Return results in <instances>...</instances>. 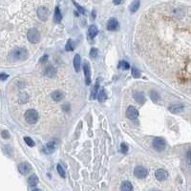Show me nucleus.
<instances>
[{"label":"nucleus","instance_id":"nucleus-5","mask_svg":"<svg viewBox=\"0 0 191 191\" xmlns=\"http://www.w3.org/2000/svg\"><path fill=\"white\" fill-rule=\"evenodd\" d=\"M134 175L139 179H144L148 175V170L144 166L139 165V166H136L134 169Z\"/></svg>","mask_w":191,"mask_h":191},{"label":"nucleus","instance_id":"nucleus-14","mask_svg":"<svg viewBox=\"0 0 191 191\" xmlns=\"http://www.w3.org/2000/svg\"><path fill=\"white\" fill-rule=\"evenodd\" d=\"M51 97H52V99L54 100V101H60L64 99V94L61 92V91H54L52 93V95H51Z\"/></svg>","mask_w":191,"mask_h":191},{"label":"nucleus","instance_id":"nucleus-41","mask_svg":"<svg viewBox=\"0 0 191 191\" xmlns=\"http://www.w3.org/2000/svg\"><path fill=\"white\" fill-rule=\"evenodd\" d=\"M92 18L93 19L96 18V11L95 10H93V12H92Z\"/></svg>","mask_w":191,"mask_h":191},{"label":"nucleus","instance_id":"nucleus-13","mask_svg":"<svg viewBox=\"0 0 191 191\" xmlns=\"http://www.w3.org/2000/svg\"><path fill=\"white\" fill-rule=\"evenodd\" d=\"M168 109H169V111H170L171 113H173V114H179V113L184 111V105L180 104V103L173 104L171 106H169Z\"/></svg>","mask_w":191,"mask_h":191},{"label":"nucleus","instance_id":"nucleus-6","mask_svg":"<svg viewBox=\"0 0 191 191\" xmlns=\"http://www.w3.org/2000/svg\"><path fill=\"white\" fill-rule=\"evenodd\" d=\"M83 71H84V76H85V83L87 85H90L91 83V69H90V64L88 61H85L83 63Z\"/></svg>","mask_w":191,"mask_h":191},{"label":"nucleus","instance_id":"nucleus-8","mask_svg":"<svg viewBox=\"0 0 191 191\" xmlns=\"http://www.w3.org/2000/svg\"><path fill=\"white\" fill-rule=\"evenodd\" d=\"M126 117L129 120H136L139 117V111L136 109L134 106H129L126 110Z\"/></svg>","mask_w":191,"mask_h":191},{"label":"nucleus","instance_id":"nucleus-29","mask_svg":"<svg viewBox=\"0 0 191 191\" xmlns=\"http://www.w3.org/2000/svg\"><path fill=\"white\" fill-rule=\"evenodd\" d=\"M132 76L134 78H139V76H141V72H139L137 68L133 67L132 68Z\"/></svg>","mask_w":191,"mask_h":191},{"label":"nucleus","instance_id":"nucleus-32","mask_svg":"<svg viewBox=\"0 0 191 191\" xmlns=\"http://www.w3.org/2000/svg\"><path fill=\"white\" fill-rule=\"evenodd\" d=\"M120 67L121 68V69H123V70H128L130 68V65H129V63L127 61H121L120 63Z\"/></svg>","mask_w":191,"mask_h":191},{"label":"nucleus","instance_id":"nucleus-19","mask_svg":"<svg viewBox=\"0 0 191 191\" xmlns=\"http://www.w3.org/2000/svg\"><path fill=\"white\" fill-rule=\"evenodd\" d=\"M139 5H141V1L139 0H134V1L131 3V5L129 6V10L131 12H136L139 8Z\"/></svg>","mask_w":191,"mask_h":191},{"label":"nucleus","instance_id":"nucleus-26","mask_svg":"<svg viewBox=\"0 0 191 191\" xmlns=\"http://www.w3.org/2000/svg\"><path fill=\"white\" fill-rule=\"evenodd\" d=\"M65 50L67 52H71V51L74 50V45H73V40L72 39H69L67 41V43L65 45Z\"/></svg>","mask_w":191,"mask_h":191},{"label":"nucleus","instance_id":"nucleus-22","mask_svg":"<svg viewBox=\"0 0 191 191\" xmlns=\"http://www.w3.org/2000/svg\"><path fill=\"white\" fill-rule=\"evenodd\" d=\"M62 19V15H61V12L59 10L58 7H56V9H54V22L57 23H59Z\"/></svg>","mask_w":191,"mask_h":191},{"label":"nucleus","instance_id":"nucleus-17","mask_svg":"<svg viewBox=\"0 0 191 191\" xmlns=\"http://www.w3.org/2000/svg\"><path fill=\"white\" fill-rule=\"evenodd\" d=\"M121 191H133V186L131 184V182L128 181L122 182L121 185Z\"/></svg>","mask_w":191,"mask_h":191},{"label":"nucleus","instance_id":"nucleus-16","mask_svg":"<svg viewBox=\"0 0 191 191\" xmlns=\"http://www.w3.org/2000/svg\"><path fill=\"white\" fill-rule=\"evenodd\" d=\"M97 33H99V29L96 26V25H91L90 27H89V30H88V33H89V36L90 38H94L97 36Z\"/></svg>","mask_w":191,"mask_h":191},{"label":"nucleus","instance_id":"nucleus-10","mask_svg":"<svg viewBox=\"0 0 191 191\" xmlns=\"http://www.w3.org/2000/svg\"><path fill=\"white\" fill-rule=\"evenodd\" d=\"M31 170H32V166L29 163H21L18 165V171L22 175H27Z\"/></svg>","mask_w":191,"mask_h":191},{"label":"nucleus","instance_id":"nucleus-4","mask_svg":"<svg viewBox=\"0 0 191 191\" xmlns=\"http://www.w3.org/2000/svg\"><path fill=\"white\" fill-rule=\"evenodd\" d=\"M152 145L157 151H163L164 150L165 146H166V142H165L163 138H155L153 139Z\"/></svg>","mask_w":191,"mask_h":191},{"label":"nucleus","instance_id":"nucleus-40","mask_svg":"<svg viewBox=\"0 0 191 191\" xmlns=\"http://www.w3.org/2000/svg\"><path fill=\"white\" fill-rule=\"evenodd\" d=\"M113 2H114L115 5H120V4L122 2V0H114Z\"/></svg>","mask_w":191,"mask_h":191},{"label":"nucleus","instance_id":"nucleus-11","mask_svg":"<svg viewBox=\"0 0 191 191\" xmlns=\"http://www.w3.org/2000/svg\"><path fill=\"white\" fill-rule=\"evenodd\" d=\"M56 149V142L54 141L49 142L48 143H46L43 147V152L45 154H52V153Z\"/></svg>","mask_w":191,"mask_h":191},{"label":"nucleus","instance_id":"nucleus-20","mask_svg":"<svg viewBox=\"0 0 191 191\" xmlns=\"http://www.w3.org/2000/svg\"><path fill=\"white\" fill-rule=\"evenodd\" d=\"M134 99H135L136 102H138V103H143L145 97H144V95L142 94V93L137 92L134 94Z\"/></svg>","mask_w":191,"mask_h":191},{"label":"nucleus","instance_id":"nucleus-36","mask_svg":"<svg viewBox=\"0 0 191 191\" xmlns=\"http://www.w3.org/2000/svg\"><path fill=\"white\" fill-rule=\"evenodd\" d=\"M8 78H9V75L4 74V73L0 74V79H1V80H5V79H7Z\"/></svg>","mask_w":191,"mask_h":191},{"label":"nucleus","instance_id":"nucleus-33","mask_svg":"<svg viewBox=\"0 0 191 191\" xmlns=\"http://www.w3.org/2000/svg\"><path fill=\"white\" fill-rule=\"evenodd\" d=\"M97 54H99V51H97V48H92L91 51H90V56L93 58H96L97 57Z\"/></svg>","mask_w":191,"mask_h":191},{"label":"nucleus","instance_id":"nucleus-9","mask_svg":"<svg viewBox=\"0 0 191 191\" xmlns=\"http://www.w3.org/2000/svg\"><path fill=\"white\" fill-rule=\"evenodd\" d=\"M155 177L158 181H165L168 178V172L164 169L160 168L155 172Z\"/></svg>","mask_w":191,"mask_h":191},{"label":"nucleus","instance_id":"nucleus-31","mask_svg":"<svg viewBox=\"0 0 191 191\" xmlns=\"http://www.w3.org/2000/svg\"><path fill=\"white\" fill-rule=\"evenodd\" d=\"M72 1H73L74 5H75V6L76 7V9H78V11L79 12H81V14H82V15H85V12H85V10H84V9H83V8H82L81 6H80V5H78V3H76V1H75V0H72Z\"/></svg>","mask_w":191,"mask_h":191},{"label":"nucleus","instance_id":"nucleus-3","mask_svg":"<svg viewBox=\"0 0 191 191\" xmlns=\"http://www.w3.org/2000/svg\"><path fill=\"white\" fill-rule=\"evenodd\" d=\"M27 38L31 43H37L40 40V33L37 29H30L27 33Z\"/></svg>","mask_w":191,"mask_h":191},{"label":"nucleus","instance_id":"nucleus-43","mask_svg":"<svg viewBox=\"0 0 191 191\" xmlns=\"http://www.w3.org/2000/svg\"><path fill=\"white\" fill-rule=\"evenodd\" d=\"M152 191H157V190H152Z\"/></svg>","mask_w":191,"mask_h":191},{"label":"nucleus","instance_id":"nucleus-24","mask_svg":"<svg viewBox=\"0 0 191 191\" xmlns=\"http://www.w3.org/2000/svg\"><path fill=\"white\" fill-rule=\"evenodd\" d=\"M99 80H97L94 89L92 90V96H91L92 99H96L97 97V95H99V92H97V90H99Z\"/></svg>","mask_w":191,"mask_h":191},{"label":"nucleus","instance_id":"nucleus-7","mask_svg":"<svg viewBox=\"0 0 191 191\" xmlns=\"http://www.w3.org/2000/svg\"><path fill=\"white\" fill-rule=\"evenodd\" d=\"M49 15H50V11L46 7H40L39 9L37 10V16H38V18L42 21L47 20L49 17Z\"/></svg>","mask_w":191,"mask_h":191},{"label":"nucleus","instance_id":"nucleus-30","mask_svg":"<svg viewBox=\"0 0 191 191\" xmlns=\"http://www.w3.org/2000/svg\"><path fill=\"white\" fill-rule=\"evenodd\" d=\"M24 142L27 143V145L30 146V147H33L35 146V142L33 141V139L30 138V137H25L24 138Z\"/></svg>","mask_w":191,"mask_h":191},{"label":"nucleus","instance_id":"nucleus-28","mask_svg":"<svg viewBox=\"0 0 191 191\" xmlns=\"http://www.w3.org/2000/svg\"><path fill=\"white\" fill-rule=\"evenodd\" d=\"M57 172H58L59 175H60V177H62V178H65V170H64V168L62 167V165H60V164H57Z\"/></svg>","mask_w":191,"mask_h":191},{"label":"nucleus","instance_id":"nucleus-21","mask_svg":"<svg viewBox=\"0 0 191 191\" xmlns=\"http://www.w3.org/2000/svg\"><path fill=\"white\" fill-rule=\"evenodd\" d=\"M38 182H39V180H38L37 176L35 175V174H33V175H32V176H30L29 179H28V184H29V185L33 186V187H35L36 185H37Z\"/></svg>","mask_w":191,"mask_h":191},{"label":"nucleus","instance_id":"nucleus-2","mask_svg":"<svg viewBox=\"0 0 191 191\" xmlns=\"http://www.w3.org/2000/svg\"><path fill=\"white\" fill-rule=\"evenodd\" d=\"M38 113L35 109H29L25 113V120L29 124H36L38 121Z\"/></svg>","mask_w":191,"mask_h":191},{"label":"nucleus","instance_id":"nucleus-37","mask_svg":"<svg viewBox=\"0 0 191 191\" xmlns=\"http://www.w3.org/2000/svg\"><path fill=\"white\" fill-rule=\"evenodd\" d=\"M46 60H48V56H47V54H44V56L39 59V62H40V63H43V62H45Z\"/></svg>","mask_w":191,"mask_h":191},{"label":"nucleus","instance_id":"nucleus-12","mask_svg":"<svg viewBox=\"0 0 191 191\" xmlns=\"http://www.w3.org/2000/svg\"><path fill=\"white\" fill-rule=\"evenodd\" d=\"M118 28V20L116 18H110L108 20V22H107V30L108 31H116V30Z\"/></svg>","mask_w":191,"mask_h":191},{"label":"nucleus","instance_id":"nucleus-34","mask_svg":"<svg viewBox=\"0 0 191 191\" xmlns=\"http://www.w3.org/2000/svg\"><path fill=\"white\" fill-rule=\"evenodd\" d=\"M121 152L123 153V154H125V153H127V151H128V145H127V144L124 143V142L121 143Z\"/></svg>","mask_w":191,"mask_h":191},{"label":"nucleus","instance_id":"nucleus-23","mask_svg":"<svg viewBox=\"0 0 191 191\" xmlns=\"http://www.w3.org/2000/svg\"><path fill=\"white\" fill-rule=\"evenodd\" d=\"M97 99H99V100L100 101V102H103V101H105L106 99H107V94H106L105 90H103V89L99 90V95H97Z\"/></svg>","mask_w":191,"mask_h":191},{"label":"nucleus","instance_id":"nucleus-15","mask_svg":"<svg viewBox=\"0 0 191 191\" xmlns=\"http://www.w3.org/2000/svg\"><path fill=\"white\" fill-rule=\"evenodd\" d=\"M80 66H81V58H80L79 54H76L74 57V67L76 72L80 71Z\"/></svg>","mask_w":191,"mask_h":191},{"label":"nucleus","instance_id":"nucleus-38","mask_svg":"<svg viewBox=\"0 0 191 191\" xmlns=\"http://www.w3.org/2000/svg\"><path fill=\"white\" fill-rule=\"evenodd\" d=\"M186 157H187V160H188V162L191 163V150H189V151L187 152V156H186Z\"/></svg>","mask_w":191,"mask_h":191},{"label":"nucleus","instance_id":"nucleus-1","mask_svg":"<svg viewBox=\"0 0 191 191\" xmlns=\"http://www.w3.org/2000/svg\"><path fill=\"white\" fill-rule=\"evenodd\" d=\"M28 57V52L25 48H16L12 50L10 54V58L12 61H20L26 59Z\"/></svg>","mask_w":191,"mask_h":191},{"label":"nucleus","instance_id":"nucleus-27","mask_svg":"<svg viewBox=\"0 0 191 191\" xmlns=\"http://www.w3.org/2000/svg\"><path fill=\"white\" fill-rule=\"evenodd\" d=\"M28 99H29V97H28V95L26 94V93H21L20 96H19V101L21 103L27 102Z\"/></svg>","mask_w":191,"mask_h":191},{"label":"nucleus","instance_id":"nucleus-25","mask_svg":"<svg viewBox=\"0 0 191 191\" xmlns=\"http://www.w3.org/2000/svg\"><path fill=\"white\" fill-rule=\"evenodd\" d=\"M150 97H151V99L153 101H159L160 99V95L157 92H155V91H151L150 92Z\"/></svg>","mask_w":191,"mask_h":191},{"label":"nucleus","instance_id":"nucleus-18","mask_svg":"<svg viewBox=\"0 0 191 191\" xmlns=\"http://www.w3.org/2000/svg\"><path fill=\"white\" fill-rule=\"evenodd\" d=\"M44 75H45L46 76H48V78H54V76H56V70H54V68L53 66L49 65V66L45 69Z\"/></svg>","mask_w":191,"mask_h":191},{"label":"nucleus","instance_id":"nucleus-42","mask_svg":"<svg viewBox=\"0 0 191 191\" xmlns=\"http://www.w3.org/2000/svg\"><path fill=\"white\" fill-rule=\"evenodd\" d=\"M33 191H43V190L40 189V188H33Z\"/></svg>","mask_w":191,"mask_h":191},{"label":"nucleus","instance_id":"nucleus-35","mask_svg":"<svg viewBox=\"0 0 191 191\" xmlns=\"http://www.w3.org/2000/svg\"><path fill=\"white\" fill-rule=\"evenodd\" d=\"M1 136L4 139H9L10 138V135H9V133L7 132V131H3V132L1 133Z\"/></svg>","mask_w":191,"mask_h":191},{"label":"nucleus","instance_id":"nucleus-39","mask_svg":"<svg viewBox=\"0 0 191 191\" xmlns=\"http://www.w3.org/2000/svg\"><path fill=\"white\" fill-rule=\"evenodd\" d=\"M62 108L65 110V111H69V109H70V106L69 104H65V105H63L62 106Z\"/></svg>","mask_w":191,"mask_h":191}]
</instances>
